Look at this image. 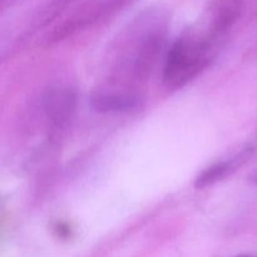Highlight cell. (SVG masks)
<instances>
[{
	"label": "cell",
	"instance_id": "277c9868",
	"mask_svg": "<svg viewBox=\"0 0 257 257\" xmlns=\"http://www.w3.org/2000/svg\"><path fill=\"white\" fill-rule=\"evenodd\" d=\"M77 90L68 84L50 85L42 98V108L53 136L67 130L77 110Z\"/></svg>",
	"mask_w": 257,
	"mask_h": 257
},
{
	"label": "cell",
	"instance_id": "52a82bcc",
	"mask_svg": "<svg viewBox=\"0 0 257 257\" xmlns=\"http://www.w3.org/2000/svg\"><path fill=\"white\" fill-rule=\"evenodd\" d=\"M89 103L100 113H130L142 107L143 97L133 89H100L89 95Z\"/></svg>",
	"mask_w": 257,
	"mask_h": 257
},
{
	"label": "cell",
	"instance_id": "4fadbf2b",
	"mask_svg": "<svg viewBox=\"0 0 257 257\" xmlns=\"http://www.w3.org/2000/svg\"><path fill=\"white\" fill-rule=\"evenodd\" d=\"M256 256H257V255H256Z\"/></svg>",
	"mask_w": 257,
	"mask_h": 257
},
{
	"label": "cell",
	"instance_id": "9c48e42d",
	"mask_svg": "<svg viewBox=\"0 0 257 257\" xmlns=\"http://www.w3.org/2000/svg\"><path fill=\"white\" fill-rule=\"evenodd\" d=\"M53 230H54V232L57 233L58 237L60 238H68L70 236V233H72V230H70L69 226H68L65 222H60V221L55 223Z\"/></svg>",
	"mask_w": 257,
	"mask_h": 257
},
{
	"label": "cell",
	"instance_id": "8992f818",
	"mask_svg": "<svg viewBox=\"0 0 257 257\" xmlns=\"http://www.w3.org/2000/svg\"><path fill=\"white\" fill-rule=\"evenodd\" d=\"M256 150L257 146L255 143H248V145L241 147L231 157L223 158V160L212 163L196 177L195 187L198 190H205V188L211 187V186L226 180L232 173H235L238 168L246 165L250 161V158L255 155Z\"/></svg>",
	"mask_w": 257,
	"mask_h": 257
},
{
	"label": "cell",
	"instance_id": "ba28073f",
	"mask_svg": "<svg viewBox=\"0 0 257 257\" xmlns=\"http://www.w3.org/2000/svg\"><path fill=\"white\" fill-rule=\"evenodd\" d=\"M78 0H50L34 15L28 34L55 24Z\"/></svg>",
	"mask_w": 257,
	"mask_h": 257
},
{
	"label": "cell",
	"instance_id": "6da1fadb",
	"mask_svg": "<svg viewBox=\"0 0 257 257\" xmlns=\"http://www.w3.org/2000/svg\"><path fill=\"white\" fill-rule=\"evenodd\" d=\"M170 15L161 8L141 12L114 43L113 82L138 83L150 77L167 44Z\"/></svg>",
	"mask_w": 257,
	"mask_h": 257
},
{
	"label": "cell",
	"instance_id": "7c38bea8",
	"mask_svg": "<svg viewBox=\"0 0 257 257\" xmlns=\"http://www.w3.org/2000/svg\"><path fill=\"white\" fill-rule=\"evenodd\" d=\"M7 2H8V0H0V4H2L3 7H4V5H5V3H7Z\"/></svg>",
	"mask_w": 257,
	"mask_h": 257
},
{
	"label": "cell",
	"instance_id": "7a4b0ae2",
	"mask_svg": "<svg viewBox=\"0 0 257 257\" xmlns=\"http://www.w3.org/2000/svg\"><path fill=\"white\" fill-rule=\"evenodd\" d=\"M221 44L200 25L191 28L166 52L162 73L165 84L178 89L192 82L215 59Z\"/></svg>",
	"mask_w": 257,
	"mask_h": 257
},
{
	"label": "cell",
	"instance_id": "30bf717a",
	"mask_svg": "<svg viewBox=\"0 0 257 257\" xmlns=\"http://www.w3.org/2000/svg\"><path fill=\"white\" fill-rule=\"evenodd\" d=\"M250 181L253 183V185L257 186V168L250 175Z\"/></svg>",
	"mask_w": 257,
	"mask_h": 257
},
{
	"label": "cell",
	"instance_id": "3957f363",
	"mask_svg": "<svg viewBox=\"0 0 257 257\" xmlns=\"http://www.w3.org/2000/svg\"><path fill=\"white\" fill-rule=\"evenodd\" d=\"M132 2L133 0H78L45 33L44 43L50 45L62 42L75 33L114 14Z\"/></svg>",
	"mask_w": 257,
	"mask_h": 257
},
{
	"label": "cell",
	"instance_id": "5b68a950",
	"mask_svg": "<svg viewBox=\"0 0 257 257\" xmlns=\"http://www.w3.org/2000/svg\"><path fill=\"white\" fill-rule=\"evenodd\" d=\"M257 0H212L201 19V28L222 43L233 27L251 9Z\"/></svg>",
	"mask_w": 257,
	"mask_h": 257
},
{
	"label": "cell",
	"instance_id": "8fae6325",
	"mask_svg": "<svg viewBox=\"0 0 257 257\" xmlns=\"http://www.w3.org/2000/svg\"><path fill=\"white\" fill-rule=\"evenodd\" d=\"M235 257H257V256H255V255H248V253H243V255H237V256H235Z\"/></svg>",
	"mask_w": 257,
	"mask_h": 257
}]
</instances>
